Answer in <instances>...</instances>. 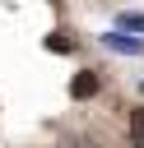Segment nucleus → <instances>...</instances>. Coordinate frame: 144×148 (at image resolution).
I'll return each mask as SVG.
<instances>
[{
	"instance_id": "obj_1",
	"label": "nucleus",
	"mask_w": 144,
	"mask_h": 148,
	"mask_svg": "<svg viewBox=\"0 0 144 148\" xmlns=\"http://www.w3.org/2000/svg\"><path fill=\"white\" fill-rule=\"evenodd\" d=\"M102 46H107V51H121V56H139V51H144V42H139V37H130V32H121V28H116V32H107V37H102Z\"/></svg>"
},
{
	"instance_id": "obj_2",
	"label": "nucleus",
	"mask_w": 144,
	"mask_h": 148,
	"mask_svg": "<svg viewBox=\"0 0 144 148\" xmlns=\"http://www.w3.org/2000/svg\"><path fill=\"white\" fill-rule=\"evenodd\" d=\"M70 92H74V97H93V92H98V74H88V69H84V74L70 83Z\"/></svg>"
},
{
	"instance_id": "obj_3",
	"label": "nucleus",
	"mask_w": 144,
	"mask_h": 148,
	"mask_svg": "<svg viewBox=\"0 0 144 148\" xmlns=\"http://www.w3.org/2000/svg\"><path fill=\"white\" fill-rule=\"evenodd\" d=\"M121 32H144V14H121Z\"/></svg>"
},
{
	"instance_id": "obj_4",
	"label": "nucleus",
	"mask_w": 144,
	"mask_h": 148,
	"mask_svg": "<svg viewBox=\"0 0 144 148\" xmlns=\"http://www.w3.org/2000/svg\"><path fill=\"white\" fill-rule=\"evenodd\" d=\"M130 130H135V139L144 143V111H135V120H130Z\"/></svg>"
}]
</instances>
